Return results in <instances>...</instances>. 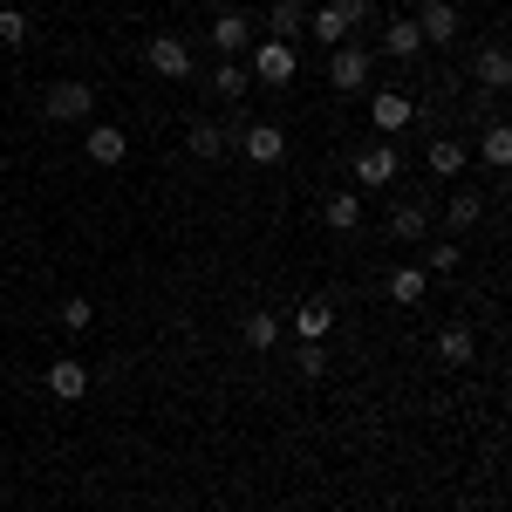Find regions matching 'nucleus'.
I'll return each instance as SVG.
<instances>
[{
  "label": "nucleus",
  "mask_w": 512,
  "mask_h": 512,
  "mask_svg": "<svg viewBox=\"0 0 512 512\" xmlns=\"http://www.w3.org/2000/svg\"><path fill=\"white\" fill-rule=\"evenodd\" d=\"M369 76H376V48H362V41H342V48L328 55V82H335L342 96L369 89Z\"/></svg>",
  "instance_id": "1"
},
{
  "label": "nucleus",
  "mask_w": 512,
  "mask_h": 512,
  "mask_svg": "<svg viewBox=\"0 0 512 512\" xmlns=\"http://www.w3.org/2000/svg\"><path fill=\"white\" fill-rule=\"evenodd\" d=\"M144 62H151L164 82H185L198 69V55H192V41H185V35H151V41H144Z\"/></svg>",
  "instance_id": "2"
},
{
  "label": "nucleus",
  "mask_w": 512,
  "mask_h": 512,
  "mask_svg": "<svg viewBox=\"0 0 512 512\" xmlns=\"http://www.w3.org/2000/svg\"><path fill=\"white\" fill-rule=\"evenodd\" d=\"M41 110H48V117L55 123H89V110H96V89H89V82H48V96H41Z\"/></svg>",
  "instance_id": "3"
},
{
  "label": "nucleus",
  "mask_w": 512,
  "mask_h": 512,
  "mask_svg": "<svg viewBox=\"0 0 512 512\" xmlns=\"http://www.w3.org/2000/svg\"><path fill=\"white\" fill-rule=\"evenodd\" d=\"M294 69H301V62H294V41H253V69H246L253 82L287 89V82H294Z\"/></svg>",
  "instance_id": "4"
},
{
  "label": "nucleus",
  "mask_w": 512,
  "mask_h": 512,
  "mask_svg": "<svg viewBox=\"0 0 512 512\" xmlns=\"http://www.w3.org/2000/svg\"><path fill=\"white\" fill-rule=\"evenodd\" d=\"M369 117H376L383 137H396V130H410V123H417V96H410V89H383V96L369 103Z\"/></svg>",
  "instance_id": "5"
},
{
  "label": "nucleus",
  "mask_w": 512,
  "mask_h": 512,
  "mask_svg": "<svg viewBox=\"0 0 512 512\" xmlns=\"http://www.w3.org/2000/svg\"><path fill=\"white\" fill-rule=\"evenodd\" d=\"M287 328H294L301 342H328V328H335V301H328V294H308V301L287 315Z\"/></svg>",
  "instance_id": "6"
},
{
  "label": "nucleus",
  "mask_w": 512,
  "mask_h": 512,
  "mask_svg": "<svg viewBox=\"0 0 512 512\" xmlns=\"http://www.w3.org/2000/svg\"><path fill=\"white\" fill-rule=\"evenodd\" d=\"M390 178H396V151H390V144H369V151H355V185H362V192H383Z\"/></svg>",
  "instance_id": "7"
},
{
  "label": "nucleus",
  "mask_w": 512,
  "mask_h": 512,
  "mask_svg": "<svg viewBox=\"0 0 512 512\" xmlns=\"http://www.w3.org/2000/svg\"><path fill=\"white\" fill-rule=\"evenodd\" d=\"M451 35H458V7L451 0H424L417 7V41L431 48V41H451Z\"/></svg>",
  "instance_id": "8"
},
{
  "label": "nucleus",
  "mask_w": 512,
  "mask_h": 512,
  "mask_svg": "<svg viewBox=\"0 0 512 512\" xmlns=\"http://www.w3.org/2000/svg\"><path fill=\"white\" fill-rule=\"evenodd\" d=\"M48 390L62 396V403H82V396H89V362H76V355L48 362Z\"/></svg>",
  "instance_id": "9"
},
{
  "label": "nucleus",
  "mask_w": 512,
  "mask_h": 512,
  "mask_svg": "<svg viewBox=\"0 0 512 512\" xmlns=\"http://www.w3.org/2000/svg\"><path fill=\"white\" fill-rule=\"evenodd\" d=\"M239 151H246L253 164H280L287 158V137H280L274 123H253V130H239Z\"/></svg>",
  "instance_id": "10"
},
{
  "label": "nucleus",
  "mask_w": 512,
  "mask_h": 512,
  "mask_svg": "<svg viewBox=\"0 0 512 512\" xmlns=\"http://www.w3.org/2000/svg\"><path fill=\"white\" fill-rule=\"evenodd\" d=\"M82 151H89V164H103V171L130 158V144H123L117 123H89V144H82Z\"/></svg>",
  "instance_id": "11"
},
{
  "label": "nucleus",
  "mask_w": 512,
  "mask_h": 512,
  "mask_svg": "<svg viewBox=\"0 0 512 512\" xmlns=\"http://www.w3.org/2000/svg\"><path fill=\"white\" fill-rule=\"evenodd\" d=\"M212 48H219V55H246V48H253V21H246V14H219V21H212Z\"/></svg>",
  "instance_id": "12"
},
{
  "label": "nucleus",
  "mask_w": 512,
  "mask_h": 512,
  "mask_svg": "<svg viewBox=\"0 0 512 512\" xmlns=\"http://www.w3.org/2000/svg\"><path fill=\"white\" fill-rule=\"evenodd\" d=\"M301 28H308V0H274L267 7V35L274 41H294Z\"/></svg>",
  "instance_id": "13"
},
{
  "label": "nucleus",
  "mask_w": 512,
  "mask_h": 512,
  "mask_svg": "<svg viewBox=\"0 0 512 512\" xmlns=\"http://www.w3.org/2000/svg\"><path fill=\"white\" fill-rule=\"evenodd\" d=\"M437 355H444L451 369H465V362H472V355H478V335H472V328H465V321H451V328L437 335Z\"/></svg>",
  "instance_id": "14"
},
{
  "label": "nucleus",
  "mask_w": 512,
  "mask_h": 512,
  "mask_svg": "<svg viewBox=\"0 0 512 512\" xmlns=\"http://www.w3.org/2000/svg\"><path fill=\"white\" fill-rule=\"evenodd\" d=\"M424 294H431V274H424V267H396L390 274V301L396 308H417Z\"/></svg>",
  "instance_id": "15"
},
{
  "label": "nucleus",
  "mask_w": 512,
  "mask_h": 512,
  "mask_svg": "<svg viewBox=\"0 0 512 512\" xmlns=\"http://www.w3.org/2000/svg\"><path fill=\"white\" fill-rule=\"evenodd\" d=\"M478 219H485V198L478 192H458L451 205H444V226H451V233H472Z\"/></svg>",
  "instance_id": "16"
},
{
  "label": "nucleus",
  "mask_w": 512,
  "mask_h": 512,
  "mask_svg": "<svg viewBox=\"0 0 512 512\" xmlns=\"http://www.w3.org/2000/svg\"><path fill=\"white\" fill-rule=\"evenodd\" d=\"M321 212H328V226H335V233H355V226H362V192H335Z\"/></svg>",
  "instance_id": "17"
},
{
  "label": "nucleus",
  "mask_w": 512,
  "mask_h": 512,
  "mask_svg": "<svg viewBox=\"0 0 512 512\" xmlns=\"http://www.w3.org/2000/svg\"><path fill=\"white\" fill-rule=\"evenodd\" d=\"M390 233L396 239H424V233H431V205H396V212H390Z\"/></svg>",
  "instance_id": "18"
},
{
  "label": "nucleus",
  "mask_w": 512,
  "mask_h": 512,
  "mask_svg": "<svg viewBox=\"0 0 512 512\" xmlns=\"http://www.w3.org/2000/svg\"><path fill=\"white\" fill-rule=\"evenodd\" d=\"M478 82H485V89H506L512 82V55L506 48H478Z\"/></svg>",
  "instance_id": "19"
},
{
  "label": "nucleus",
  "mask_w": 512,
  "mask_h": 512,
  "mask_svg": "<svg viewBox=\"0 0 512 512\" xmlns=\"http://www.w3.org/2000/svg\"><path fill=\"white\" fill-rule=\"evenodd\" d=\"M478 158L492 164V171H506V164H512V130H506V123H492V130L478 137Z\"/></svg>",
  "instance_id": "20"
},
{
  "label": "nucleus",
  "mask_w": 512,
  "mask_h": 512,
  "mask_svg": "<svg viewBox=\"0 0 512 512\" xmlns=\"http://www.w3.org/2000/svg\"><path fill=\"white\" fill-rule=\"evenodd\" d=\"M465 158H472V151H465L458 137H437V144H431V171H437V178H458Z\"/></svg>",
  "instance_id": "21"
},
{
  "label": "nucleus",
  "mask_w": 512,
  "mask_h": 512,
  "mask_svg": "<svg viewBox=\"0 0 512 512\" xmlns=\"http://www.w3.org/2000/svg\"><path fill=\"white\" fill-rule=\"evenodd\" d=\"M417 48H424V41H417V21H390V35H383V55H390V62H410Z\"/></svg>",
  "instance_id": "22"
},
{
  "label": "nucleus",
  "mask_w": 512,
  "mask_h": 512,
  "mask_svg": "<svg viewBox=\"0 0 512 512\" xmlns=\"http://www.w3.org/2000/svg\"><path fill=\"white\" fill-rule=\"evenodd\" d=\"M274 342H280V315L253 308V315H246V349H274Z\"/></svg>",
  "instance_id": "23"
},
{
  "label": "nucleus",
  "mask_w": 512,
  "mask_h": 512,
  "mask_svg": "<svg viewBox=\"0 0 512 512\" xmlns=\"http://www.w3.org/2000/svg\"><path fill=\"white\" fill-rule=\"evenodd\" d=\"M328 7L342 14V28H349V35H362V28L376 21V0H328Z\"/></svg>",
  "instance_id": "24"
},
{
  "label": "nucleus",
  "mask_w": 512,
  "mask_h": 512,
  "mask_svg": "<svg viewBox=\"0 0 512 512\" xmlns=\"http://www.w3.org/2000/svg\"><path fill=\"white\" fill-rule=\"evenodd\" d=\"M308 28H315V41H328V48H342V41H355L349 28H342V14H335V7H321V14L308 21Z\"/></svg>",
  "instance_id": "25"
},
{
  "label": "nucleus",
  "mask_w": 512,
  "mask_h": 512,
  "mask_svg": "<svg viewBox=\"0 0 512 512\" xmlns=\"http://www.w3.org/2000/svg\"><path fill=\"white\" fill-rule=\"evenodd\" d=\"M192 151L198 158H226V130L219 123H192Z\"/></svg>",
  "instance_id": "26"
},
{
  "label": "nucleus",
  "mask_w": 512,
  "mask_h": 512,
  "mask_svg": "<svg viewBox=\"0 0 512 512\" xmlns=\"http://www.w3.org/2000/svg\"><path fill=\"white\" fill-rule=\"evenodd\" d=\"M212 89H219V96H246V89H253V76H246L239 62H226V69L212 76Z\"/></svg>",
  "instance_id": "27"
},
{
  "label": "nucleus",
  "mask_w": 512,
  "mask_h": 512,
  "mask_svg": "<svg viewBox=\"0 0 512 512\" xmlns=\"http://www.w3.org/2000/svg\"><path fill=\"white\" fill-rule=\"evenodd\" d=\"M89 321H96V308H89V301H62V328H69V335H89Z\"/></svg>",
  "instance_id": "28"
},
{
  "label": "nucleus",
  "mask_w": 512,
  "mask_h": 512,
  "mask_svg": "<svg viewBox=\"0 0 512 512\" xmlns=\"http://www.w3.org/2000/svg\"><path fill=\"white\" fill-rule=\"evenodd\" d=\"M458 260H465V253L444 239V246H431V253H424V274H458Z\"/></svg>",
  "instance_id": "29"
},
{
  "label": "nucleus",
  "mask_w": 512,
  "mask_h": 512,
  "mask_svg": "<svg viewBox=\"0 0 512 512\" xmlns=\"http://www.w3.org/2000/svg\"><path fill=\"white\" fill-rule=\"evenodd\" d=\"M21 41H28V14L0 7V48H21Z\"/></svg>",
  "instance_id": "30"
},
{
  "label": "nucleus",
  "mask_w": 512,
  "mask_h": 512,
  "mask_svg": "<svg viewBox=\"0 0 512 512\" xmlns=\"http://www.w3.org/2000/svg\"><path fill=\"white\" fill-rule=\"evenodd\" d=\"M294 369H301L308 383H315V376H328V349H321V342H301V362H294Z\"/></svg>",
  "instance_id": "31"
}]
</instances>
